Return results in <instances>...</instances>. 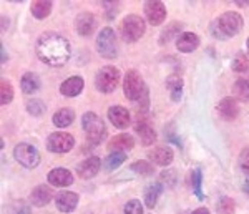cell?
I'll use <instances>...</instances> for the list:
<instances>
[{"label": "cell", "mask_w": 249, "mask_h": 214, "mask_svg": "<svg viewBox=\"0 0 249 214\" xmlns=\"http://www.w3.org/2000/svg\"><path fill=\"white\" fill-rule=\"evenodd\" d=\"M183 25L181 23H178V22H175V23H170L164 30L161 32V35H160V43L161 45H164V43H168L170 40L175 37L176 34H179V28H181Z\"/></svg>", "instance_id": "obj_30"}, {"label": "cell", "mask_w": 249, "mask_h": 214, "mask_svg": "<svg viewBox=\"0 0 249 214\" xmlns=\"http://www.w3.org/2000/svg\"><path fill=\"white\" fill-rule=\"evenodd\" d=\"M82 125L83 130L87 133V140L90 144H98L102 143L103 138L107 136V126L102 121L98 115L88 111L82 116Z\"/></svg>", "instance_id": "obj_4"}, {"label": "cell", "mask_w": 249, "mask_h": 214, "mask_svg": "<svg viewBox=\"0 0 249 214\" xmlns=\"http://www.w3.org/2000/svg\"><path fill=\"white\" fill-rule=\"evenodd\" d=\"M73 120H75V111L71 110V108H62V110H58L53 115V118H52V121H53V125L57 128L70 126V125L73 123Z\"/></svg>", "instance_id": "obj_23"}, {"label": "cell", "mask_w": 249, "mask_h": 214, "mask_svg": "<svg viewBox=\"0 0 249 214\" xmlns=\"http://www.w3.org/2000/svg\"><path fill=\"white\" fill-rule=\"evenodd\" d=\"M123 91H124V95H126V98L131 100V102H138V100H142L148 95V90L143 82V76L136 70H130L126 73V76H124Z\"/></svg>", "instance_id": "obj_5"}, {"label": "cell", "mask_w": 249, "mask_h": 214, "mask_svg": "<svg viewBox=\"0 0 249 214\" xmlns=\"http://www.w3.org/2000/svg\"><path fill=\"white\" fill-rule=\"evenodd\" d=\"M20 85H22L23 93L34 95L40 90V85H42V82H40V76L37 73H32V71H29V73H25L22 76V82H20Z\"/></svg>", "instance_id": "obj_22"}, {"label": "cell", "mask_w": 249, "mask_h": 214, "mask_svg": "<svg viewBox=\"0 0 249 214\" xmlns=\"http://www.w3.org/2000/svg\"><path fill=\"white\" fill-rule=\"evenodd\" d=\"M243 28V17L236 12H226L211 23V34L218 40H226L238 35Z\"/></svg>", "instance_id": "obj_2"}, {"label": "cell", "mask_w": 249, "mask_h": 214, "mask_svg": "<svg viewBox=\"0 0 249 214\" xmlns=\"http://www.w3.org/2000/svg\"><path fill=\"white\" fill-rule=\"evenodd\" d=\"M50 12H52V2H48V0H35L32 3V14H34L35 18L38 20L47 18L50 15Z\"/></svg>", "instance_id": "obj_26"}, {"label": "cell", "mask_w": 249, "mask_h": 214, "mask_svg": "<svg viewBox=\"0 0 249 214\" xmlns=\"http://www.w3.org/2000/svg\"><path fill=\"white\" fill-rule=\"evenodd\" d=\"M232 70L234 71H239V73H244V71L249 70V58L246 55L243 54H238L236 55V58L232 60Z\"/></svg>", "instance_id": "obj_32"}, {"label": "cell", "mask_w": 249, "mask_h": 214, "mask_svg": "<svg viewBox=\"0 0 249 214\" xmlns=\"http://www.w3.org/2000/svg\"><path fill=\"white\" fill-rule=\"evenodd\" d=\"M83 90V78L82 76H70L65 82L60 85V93L63 96H68V98H73L82 93Z\"/></svg>", "instance_id": "obj_16"}, {"label": "cell", "mask_w": 249, "mask_h": 214, "mask_svg": "<svg viewBox=\"0 0 249 214\" xmlns=\"http://www.w3.org/2000/svg\"><path fill=\"white\" fill-rule=\"evenodd\" d=\"M131 169H133L135 173H140V175L143 176H150L155 173V168L151 163H148V161H136V163L131 164Z\"/></svg>", "instance_id": "obj_33"}, {"label": "cell", "mask_w": 249, "mask_h": 214, "mask_svg": "<svg viewBox=\"0 0 249 214\" xmlns=\"http://www.w3.org/2000/svg\"><path fill=\"white\" fill-rule=\"evenodd\" d=\"M48 183L55 188H65L73 183V175L65 168H55L48 173Z\"/></svg>", "instance_id": "obj_13"}, {"label": "cell", "mask_w": 249, "mask_h": 214, "mask_svg": "<svg viewBox=\"0 0 249 214\" xmlns=\"http://www.w3.org/2000/svg\"><path fill=\"white\" fill-rule=\"evenodd\" d=\"M35 52L40 62L48 67H63L70 60L71 48L68 40L55 32H45L37 38Z\"/></svg>", "instance_id": "obj_1"}, {"label": "cell", "mask_w": 249, "mask_h": 214, "mask_svg": "<svg viewBox=\"0 0 249 214\" xmlns=\"http://www.w3.org/2000/svg\"><path fill=\"white\" fill-rule=\"evenodd\" d=\"M191 181H193V189H195V195L199 197V199H204L203 193H201V181H203V176H201V169H195L191 175Z\"/></svg>", "instance_id": "obj_34"}, {"label": "cell", "mask_w": 249, "mask_h": 214, "mask_svg": "<svg viewBox=\"0 0 249 214\" xmlns=\"http://www.w3.org/2000/svg\"><path fill=\"white\" fill-rule=\"evenodd\" d=\"M96 50L103 58L113 60L118 55V43H116V34L113 28L105 27L100 30L98 38H96Z\"/></svg>", "instance_id": "obj_7"}, {"label": "cell", "mask_w": 249, "mask_h": 214, "mask_svg": "<svg viewBox=\"0 0 249 214\" xmlns=\"http://www.w3.org/2000/svg\"><path fill=\"white\" fill-rule=\"evenodd\" d=\"M14 156L15 160L22 164L23 168H37L38 163H40V153L38 149L34 146V144H29V143H20L15 146L14 149Z\"/></svg>", "instance_id": "obj_8"}, {"label": "cell", "mask_w": 249, "mask_h": 214, "mask_svg": "<svg viewBox=\"0 0 249 214\" xmlns=\"http://www.w3.org/2000/svg\"><path fill=\"white\" fill-rule=\"evenodd\" d=\"M144 15H146V20L151 25H160V23H163L164 18H166V7H164V3L160 2V0L146 2L144 3Z\"/></svg>", "instance_id": "obj_10"}, {"label": "cell", "mask_w": 249, "mask_h": 214, "mask_svg": "<svg viewBox=\"0 0 249 214\" xmlns=\"http://www.w3.org/2000/svg\"><path fill=\"white\" fill-rule=\"evenodd\" d=\"M136 131L140 133V138H142V143L144 144V146H150V144L155 143L156 133H155V130L148 123L142 121L140 125H136Z\"/></svg>", "instance_id": "obj_25"}, {"label": "cell", "mask_w": 249, "mask_h": 214, "mask_svg": "<svg viewBox=\"0 0 249 214\" xmlns=\"http://www.w3.org/2000/svg\"><path fill=\"white\" fill-rule=\"evenodd\" d=\"M124 161H126V153L124 151H111L103 163H105V168L108 171H111V169H116V168L122 166Z\"/></svg>", "instance_id": "obj_27"}, {"label": "cell", "mask_w": 249, "mask_h": 214, "mask_svg": "<svg viewBox=\"0 0 249 214\" xmlns=\"http://www.w3.org/2000/svg\"><path fill=\"white\" fill-rule=\"evenodd\" d=\"M166 87L171 93V98L175 100V102H179L183 95V80L179 78L178 75H171V76H168V80H166Z\"/></svg>", "instance_id": "obj_24"}, {"label": "cell", "mask_w": 249, "mask_h": 214, "mask_svg": "<svg viewBox=\"0 0 249 214\" xmlns=\"http://www.w3.org/2000/svg\"><path fill=\"white\" fill-rule=\"evenodd\" d=\"M100 166H102V161H100V158H96V156H90V158H87L85 161H82V163L78 164L77 175L80 178H83V179H90V178L98 175Z\"/></svg>", "instance_id": "obj_14"}, {"label": "cell", "mask_w": 249, "mask_h": 214, "mask_svg": "<svg viewBox=\"0 0 249 214\" xmlns=\"http://www.w3.org/2000/svg\"><path fill=\"white\" fill-rule=\"evenodd\" d=\"M218 213L219 214H232L234 213V201L231 197H221L218 204Z\"/></svg>", "instance_id": "obj_36"}, {"label": "cell", "mask_w": 249, "mask_h": 214, "mask_svg": "<svg viewBox=\"0 0 249 214\" xmlns=\"http://www.w3.org/2000/svg\"><path fill=\"white\" fill-rule=\"evenodd\" d=\"M218 113L221 115V118L231 121L238 116L239 107H238V103H236V100L230 96V98H224L223 102L218 105Z\"/></svg>", "instance_id": "obj_21"}, {"label": "cell", "mask_w": 249, "mask_h": 214, "mask_svg": "<svg viewBox=\"0 0 249 214\" xmlns=\"http://www.w3.org/2000/svg\"><path fill=\"white\" fill-rule=\"evenodd\" d=\"M108 118L113 123V126H116L118 130H124V128L130 126L131 118H130V111L124 107H120V105H115L108 110Z\"/></svg>", "instance_id": "obj_11"}, {"label": "cell", "mask_w": 249, "mask_h": 214, "mask_svg": "<svg viewBox=\"0 0 249 214\" xmlns=\"http://www.w3.org/2000/svg\"><path fill=\"white\" fill-rule=\"evenodd\" d=\"M135 146V140L130 135H116L108 141V149L110 151H124Z\"/></svg>", "instance_id": "obj_20"}, {"label": "cell", "mask_w": 249, "mask_h": 214, "mask_svg": "<svg viewBox=\"0 0 249 214\" xmlns=\"http://www.w3.org/2000/svg\"><path fill=\"white\" fill-rule=\"evenodd\" d=\"M124 214H143V206L138 199L128 201L124 206Z\"/></svg>", "instance_id": "obj_37"}, {"label": "cell", "mask_w": 249, "mask_h": 214, "mask_svg": "<svg viewBox=\"0 0 249 214\" xmlns=\"http://www.w3.org/2000/svg\"><path fill=\"white\" fill-rule=\"evenodd\" d=\"M232 93L236 98L243 100V102H249V80L239 78L232 87Z\"/></svg>", "instance_id": "obj_29"}, {"label": "cell", "mask_w": 249, "mask_h": 214, "mask_svg": "<svg viewBox=\"0 0 249 214\" xmlns=\"http://www.w3.org/2000/svg\"><path fill=\"white\" fill-rule=\"evenodd\" d=\"M96 18L93 14L90 12H83V14L78 15L77 18V32L82 37H90L91 34L96 30Z\"/></svg>", "instance_id": "obj_15"}, {"label": "cell", "mask_w": 249, "mask_h": 214, "mask_svg": "<svg viewBox=\"0 0 249 214\" xmlns=\"http://www.w3.org/2000/svg\"><path fill=\"white\" fill-rule=\"evenodd\" d=\"M166 183V186L173 188L176 184V173L170 169V171H163L161 173V184Z\"/></svg>", "instance_id": "obj_39"}, {"label": "cell", "mask_w": 249, "mask_h": 214, "mask_svg": "<svg viewBox=\"0 0 249 214\" xmlns=\"http://www.w3.org/2000/svg\"><path fill=\"white\" fill-rule=\"evenodd\" d=\"M27 110H29L30 115H34V116H40V115H43V111L47 110L45 108V105H43L40 100L37 98H34V100H30L29 103H27Z\"/></svg>", "instance_id": "obj_35"}, {"label": "cell", "mask_w": 249, "mask_h": 214, "mask_svg": "<svg viewBox=\"0 0 249 214\" xmlns=\"http://www.w3.org/2000/svg\"><path fill=\"white\" fill-rule=\"evenodd\" d=\"M173 149L171 148H164V146H158L151 151H148V158L153 161L158 166H168V164L173 161Z\"/></svg>", "instance_id": "obj_19"}, {"label": "cell", "mask_w": 249, "mask_h": 214, "mask_svg": "<svg viewBox=\"0 0 249 214\" xmlns=\"http://www.w3.org/2000/svg\"><path fill=\"white\" fill-rule=\"evenodd\" d=\"M239 166L243 169V173H246L249 176V148L243 149L239 155Z\"/></svg>", "instance_id": "obj_38"}, {"label": "cell", "mask_w": 249, "mask_h": 214, "mask_svg": "<svg viewBox=\"0 0 249 214\" xmlns=\"http://www.w3.org/2000/svg\"><path fill=\"white\" fill-rule=\"evenodd\" d=\"M144 30H146V23L136 14L126 15L122 20V25H120V34H122V38L126 43H133L136 40H140L144 35Z\"/></svg>", "instance_id": "obj_3"}, {"label": "cell", "mask_w": 249, "mask_h": 214, "mask_svg": "<svg viewBox=\"0 0 249 214\" xmlns=\"http://www.w3.org/2000/svg\"><path fill=\"white\" fill-rule=\"evenodd\" d=\"M55 206H57V209L62 213L75 211L78 206V195L71 191H60L58 195L55 196Z\"/></svg>", "instance_id": "obj_12"}, {"label": "cell", "mask_w": 249, "mask_h": 214, "mask_svg": "<svg viewBox=\"0 0 249 214\" xmlns=\"http://www.w3.org/2000/svg\"><path fill=\"white\" fill-rule=\"evenodd\" d=\"M199 47V38L198 35L191 34V32H184L176 38V48L183 54H190V52L196 50Z\"/></svg>", "instance_id": "obj_18"}, {"label": "cell", "mask_w": 249, "mask_h": 214, "mask_svg": "<svg viewBox=\"0 0 249 214\" xmlns=\"http://www.w3.org/2000/svg\"><path fill=\"white\" fill-rule=\"evenodd\" d=\"M248 55H249V38H248Z\"/></svg>", "instance_id": "obj_43"}, {"label": "cell", "mask_w": 249, "mask_h": 214, "mask_svg": "<svg viewBox=\"0 0 249 214\" xmlns=\"http://www.w3.org/2000/svg\"><path fill=\"white\" fill-rule=\"evenodd\" d=\"M244 191H248V193H249V181L246 183V186H244Z\"/></svg>", "instance_id": "obj_42"}, {"label": "cell", "mask_w": 249, "mask_h": 214, "mask_svg": "<svg viewBox=\"0 0 249 214\" xmlns=\"http://www.w3.org/2000/svg\"><path fill=\"white\" fill-rule=\"evenodd\" d=\"M191 214H210V211H208L206 208H198V209H195Z\"/></svg>", "instance_id": "obj_40"}, {"label": "cell", "mask_w": 249, "mask_h": 214, "mask_svg": "<svg viewBox=\"0 0 249 214\" xmlns=\"http://www.w3.org/2000/svg\"><path fill=\"white\" fill-rule=\"evenodd\" d=\"M239 7H244V5H249V2H236Z\"/></svg>", "instance_id": "obj_41"}, {"label": "cell", "mask_w": 249, "mask_h": 214, "mask_svg": "<svg viewBox=\"0 0 249 214\" xmlns=\"http://www.w3.org/2000/svg\"><path fill=\"white\" fill-rule=\"evenodd\" d=\"M52 197H53V191H52V188L47 186V184H38V186L32 191L30 201H32V204H34V206L42 208V206L50 203Z\"/></svg>", "instance_id": "obj_17"}, {"label": "cell", "mask_w": 249, "mask_h": 214, "mask_svg": "<svg viewBox=\"0 0 249 214\" xmlns=\"http://www.w3.org/2000/svg\"><path fill=\"white\" fill-rule=\"evenodd\" d=\"M120 83V70L111 65L100 68L95 76V87L102 93H113Z\"/></svg>", "instance_id": "obj_6"}, {"label": "cell", "mask_w": 249, "mask_h": 214, "mask_svg": "<svg viewBox=\"0 0 249 214\" xmlns=\"http://www.w3.org/2000/svg\"><path fill=\"white\" fill-rule=\"evenodd\" d=\"M14 98V88H12L10 82L7 80H2L0 83V103L2 105H9Z\"/></svg>", "instance_id": "obj_31"}, {"label": "cell", "mask_w": 249, "mask_h": 214, "mask_svg": "<svg viewBox=\"0 0 249 214\" xmlns=\"http://www.w3.org/2000/svg\"><path fill=\"white\" fill-rule=\"evenodd\" d=\"M75 144V140L71 135L63 131H55L48 136L47 140V148L50 149L52 153H68Z\"/></svg>", "instance_id": "obj_9"}, {"label": "cell", "mask_w": 249, "mask_h": 214, "mask_svg": "<svg viewBox=\"0 0 249 214\" xmlns=\"http://www.w3.org/2000/svg\"><path fill=\"white\" fill-rule=\"evenodd\" d=\"M161 191H163L161 183H156V184H153V186L148 188L146 193H144V204H146L148 208H155L156 201H158L160 195H161Z\"/></svg>", "instance_id": "obj_28"}]
</instances>
